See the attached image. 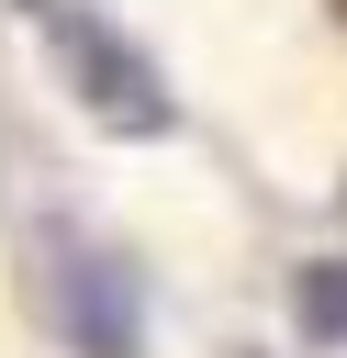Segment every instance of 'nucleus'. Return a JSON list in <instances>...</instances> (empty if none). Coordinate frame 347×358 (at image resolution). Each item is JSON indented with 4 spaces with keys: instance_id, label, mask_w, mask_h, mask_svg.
Listing matches in <instances>:
<instances>
[]
</instances>
